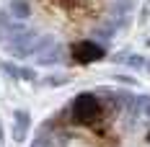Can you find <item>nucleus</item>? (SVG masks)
<instances>
[{"label": "nucleus", "mask_w": 150, "mask_h": 147, "mask_svg": "<svg viewBox=\"0 0 150 147\" xmlns=\"http://www.w3.org/2000/svg\"><path fill=\"white\" fill-rule=\"evenodd\" d=\"M34 147H150V98L122 88L83 90L44 121Z\"/></svg>", "instance_id": "obj_2"}, {"label": "nucleus", "mask_w": 150, "mask_h": 147, "mask_svg": "<svg viewBox=\"0 0 150 147\" xmlns=\"http://www.w3.org/2000/svg\"><path fill=\"white\" fill-rule=\"evenodd\" d=\"M135 0H0V46L39 65H88L106 54Z\"/></svg>", "instance_id": "obj_1"}]
</instances>
